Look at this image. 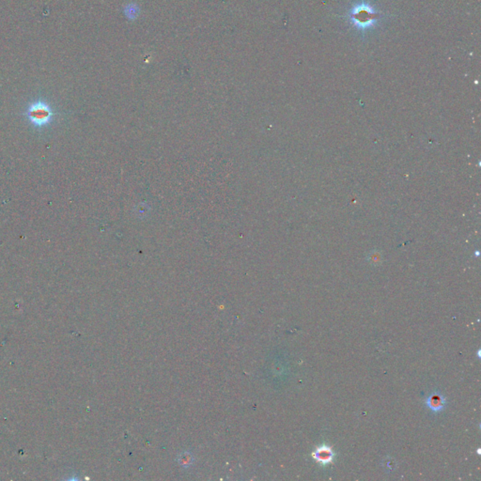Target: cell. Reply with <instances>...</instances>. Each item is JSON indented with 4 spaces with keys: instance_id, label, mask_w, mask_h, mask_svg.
<instances>
[{
    "instance_id": "obj_1",
    "label": "cell",
    "mask_w": 481,
    "mask_h": 481,
    "mask_svg": "<svg viewBox=\"0 0 481 481\" xmlns=\"http://www.w3.org/2000/svg\"><path fill=\"white\" fill-rule=\"evenodd\" d=\"M54 115L50 106L43 101L32 103L25 113L27 119L36 128H43L50 124Z\"/></svg>"
},
{
    "instance_id": "obj_2",
    "label": "cell",
    "mask_w": 481,
    "mask_h": 481,
    "mask_svg": "<svg viewBox=\"0 0 481 481\" xmlns=\"http://www.w3.org/2000/svg\"><path fill=\"white\" fill-rule=\"evenodd\" d=\"M336 453L334 452L333 449L329 447L327 445H321L318 447L312 452V457L313 459L317 461L318 463L321 466H326L329 464H332L334 459H335Z\"/></svg>"
},
{
    "instance_id": "obj_3",
    "label": "cell",
    "mask_w": 481,
    "mask_h": 481,
    "mask_svg": "<svg viewBox=\"0 0 481 481\" xmlns=\"http://www.w3.org/2000/svg\"><path fill=\"white\" fill-rule=\"evenodd\" d=\"M427 407H428L432 412L440 413L447 406V399L446 397L439 391L432 392L428 397L425 401Z\"/></svg>"
},
{
    "instance_id": "obj_4",
    "label": "cell",
    "mask_w": 481,
    "mask_h": 481,
    "mask_svg": "<svg viewBox=\"0 0 481 481\" xmlns=\"http://www.w3.org/2000/svg\"><path fill=\"white\" fill-rule=\"evenodd\" d=\"M138 13H139V7L137 5H135V4H134V3L128 4L124 8V14L130 20H134L135 18H137L138 17Z\"/></svg>"
}]
</instances>
